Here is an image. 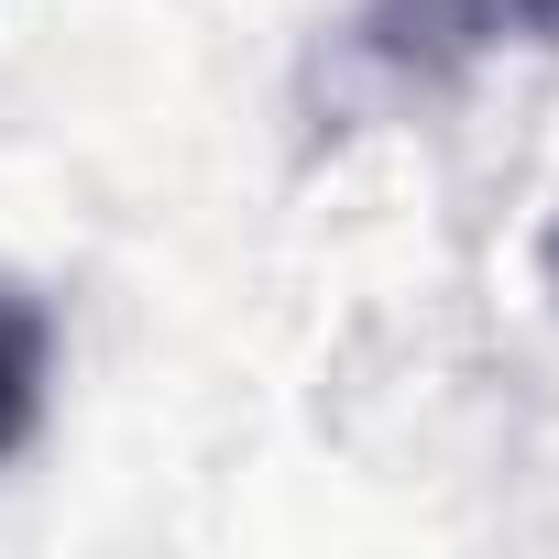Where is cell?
Instances as JSON below:
<instances>
[{
    "label": "cell",
    "instance_id": "obj_1",
    "mask_svg": "<svg viewBox=\"0 0 559 559\" xmlns=\"http://www.w3.org/2000/svg\"><path fill=\"white\" fill-rule=\"evenodd\" d=\"M493 34H504V0H373V12L352 23V56H362L395 99H428V88H450Z\"/></svg>",
    "mask_w": 559,
    "mask_h": 559
},
{
    "label": "cell",
    "instance_id": "obj_2",
    "mask_svg": "<svg viewBox=\"0 0 559 559\" xmlns=\"http://www.w3.org/2000/svg\"><path fill=\"white\" fill-rule=\"evenodd\" d=\"M45 373H56V330L23 286H0V461L45 428Z\"/></svg>",
    "mask_w": 559,
    "mask_h": 559
},
{
    "label": "cell",
    "instance_id": "obj_3",
    "mask_svg": "<svg viewBox=\"0 0 559 559\" xmlns=\"http://www.w3.org/2000/svg\"><path fill=\"white\" fill-rule=\"evenodd\" d=\"M504 23H515V34H537V45L559 56V0H504Z\"/></svg>",
    "mask_w": 559,
    "mask_h": 559
},
{
    "label": "cell",
    "instance_id": "obj_4",
    "mask_svg": "<svg viewBox=\"0 0 559 559\" xmlns=\"http://www.w3.org/2000/svg\"><path fill=\"white\" fill-rule=\"evenodd\" d=\"M548 297H559V230H548Z\"/></svg>",
    "mask_w": 559,
    "mask_h": 559
}]
</instances>
